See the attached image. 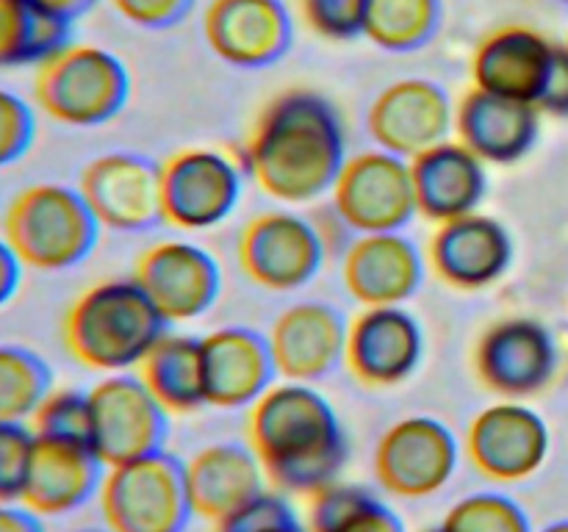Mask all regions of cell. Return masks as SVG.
Listing matches in <instances>:
<instances>
[{"mask_svg":"<svg viewBox=\"0 0 568 532\" xmlns=\"http://www.w3.org/2000/svg\"><path fill=\"white\" fill-rule=\"evenodd\" d=\"M325 249L314 219L294 211H264L242 227L236 255L255 286L286 294L320 275Z\"/></svg>","mask_w":568,"mask_h":532,"instance_id":"10","label":"cell"},{"mask_svg":"<svg viewBox=\"0 0 568 532\" xmlns=\"http://www.w3.org/2000/svg\"><path fill=\"white\" fill-rule=\"evenodd\" d=\"M447 532H532L527 510L514 497L499 491H480L458 499L444 515Z\"/></svg>","mask_w":568,"mask_h":532,"instance_id":"33","label":"cell"},{"mask_svg":"<svg viewBox=\"0 0 568 532\" xmlns=\"http://www.w3.org/2000/svg\"><path fill=\"white\" fill-rule=\"evenodd\" d=\"M92 447L105 466H120L164 449L170 413L136 371L105 375L89 388Z\"/></svg>","mask_w":568,"mask_h":532,"instance_id":"11","label":"cell"},{"mask_svg":"<svg viewBox=\"0 0 568 532\" xmlns=\"http://www.w3.org/2000/svg\"><path fill=\"white\" fill-rule=\"evenodd\" d=\"M292 14L283 0H209L203 37L211 53L236 70H264L292 48Z\"/></svg>","mask_w":568,"mask_h":532,"instance_id":"18","label":"cell"},{"mask_svg":"<svg viewBox=\"0 0 568 532\" xmlns=\"http://www.w3.org/2000/svg\"><path fill=\"white\" fill-rule=\"evenodd\" d=\"M98 497L109 532H183L194 515L183 463L164 449L109 466Z\"/></svg>","mask_w":568,"mask_h":532,"instance_id":"6","label":"cell"},{"mask_svg":"<svg viewBox=\"0 0 568 532\" xmlns=\"http://www.w3.org/2000/svg\"><path fill=\"white\" fill-rule=\"evenodd\" d=\"M560 3H566V6H568V0H560Z\"/></svg>","mask_w":568,"mask_h":532,"instance_id":"47","label":"cell"},{"mask_svg":"<svg viewBox=\"0 0 568 532\" xmlns=\"http://www.w3.org/2000/svg\"><path fill=\"white\" fill-rule=\"evenodd\" d=\"M427 264L455 291H483L508 275L514 238L494 216L466 214L436 225L427 244Z\"/></svg>","mask_w":568,"mask_h":532,"instance_id":"19","label":"cell"},{"mask_svg":"<svg viewBox=\"0 0 568 532\" xmlns=\"http://www.w3.org/2000/svg\"><path fill=\"white\" fill-rule=\"evenodd\" d=\"M0 532H44V526L26 504L0 502Z\"/></svg>","mask_w":568,"mask_h":532,"instance_id":"42","label":"cell"},{"mask_svg":"<svg viewBox=\"0 0 568 532\" xmlns=\"http://www.w3.org/2000/svg\"><path fill=\"white\" fill-rule=\"evenodd\" d=\"M536 109L541 114L549 116H568V48L566 42H558V50H555L552 70H549L547 83H544V92L538 98Z\"/></svg>","mask_w":568,"mask_h":532,"instance_id":"40","label":"cell"},{"mask_svg":"<svg viewBox=\"0 0 568 532\" xmlns=\"http://www.w3.org/2000/svg\"><path fill=\"white\" fill-rule=\"evenodd\" d=\"M460 443L444 421L433 416H405L394 421L375 447V477L397 499H427L453 480Z\"/></svg>","mask_w":568,"mask_h":532,"instance_id":"12","label":"cell"},{"mask_svg":"<svg viewBox=\"0 0 568 532\" xmlns=\"http://www.w3.org/2000/svg\"><path fill=\"white\" fill-rule=\"evenodd\" d=\"M33 436L61 438V441H81L92 447V402L89 391L78 388H50L33 416L28 419ZM94 449V447H92Z\"/></svg>","mask_w":568,"mask_h":532,"instance_id":"34","label":"cell"},{"mask_svg":"<svg viewBox=\"0 0 568 532\" xmlns=\"http://www.w3.org/2000/svg\"><path fill=\"white\" fill-rule=\"evenodd\" d=\"M331 208L355 236L405 231L416 216L410 161L381 147L347 155L331 188Z\"/></svg>","mask_w":568,"mask_h":532,"instance_id":"7","label":"cell"},{"mask_svg":"<svg viewBox=\"0 0 568 532\" xmlns=\"http://www.w3.org/2000/svg\"><path fill=\"white\" fill-rule=\"evenodd\" d=\"M183 474L194 515L211 524L266 491L264 466L250 443L222 441L203 447L183 463Z\"/></svg>","mask_w":568,"mask_h":532,"instance_id":"27","label":"cell"},{"mask_svg":"<svg viewBox=\"0 0 568 532\" xmlns=\"http://www.w3.org/2000/svg\"><path fill=\"white\" fill-rule=\"evenodd\" d=\"M3 238L22 266L64 272L92 255L100 225L78 188L33 183L11 197L3 211Z\"/></svg>","mask_w":568,"mask_h":532,"instance_id":"4","label":"cell"},{"mask_svg":"<svg viewBox=\"0 0 568 532\" xmlns=\"http://www.w3.org/2000/svg\"><path fill=\"white\" fill-rule=\"evenodd\" d=\"M541 133V111L525 100L471 86L455 105V139L483 164L508 166L530 155Z\"/></svg>","mask_w":568,"mask_h":532,"instance_id":"23","label":"cell"},{"mask_svg":"<svg viewBox=\"0 0 568 532\" xmlns=\"http://www.w3.org/2000/svg\"><path fill=\"white\" fill-rule=\"evenodd\" d=\"M116 14L144 31H164L178 25L192 11L194 0H109Z\"/></svg>","mask_w":568,"mask_h":532,"instance_id":"39","label":"cell"},{"mask_svg":"<svg viewBox=\"0 0 568 532\" xmlns=\"http://www.w3.org/2000/svg\"><path fill=\"white\" fill-rule=\"evenodd\" d=\"M133 280L170 325L194 321L214 308L222 291L220 264L186 238H164L139 255Z\"/></svg>","mask_w":568,"mask_h":532,"instance_id":"14","label":"cell"},{"mask_svg":"<svg viewBox=\"0 0 568 532\" xmlns=\"http://www.w3.org/2000/svg\"><path fill=\"white\" fill-rule=\"evenodd\" d=\"M266 338H270L277 377L316 382L344 360L347 321L333 305L303 299L277 314Z\"/></svg>","mask_w":568,"mask_h":532,"instance_id":"21","label":"cell"},{"mask_svg":"<svg viewBox=\"0 0 568 532\" xmlns=\"http://www.w3.org/2000/svg\"><path fill=\"white\" fill-rule=\"evenodd\" d=\"M422 532H447V530H444L442 524H436V526H425V530H422Z\"/></svg>","mask_w":568,"mask_h":532,"instance_id":"45","label":"cell"},{"mask_svg":"<svg viewBox=\"0 0 568 532\" xmlns=\"http://www.w3.org/2000/svg\"><path fill=\"white\" fill-rule=\"evenodd\" d=\"M366 131L375 147L399 158H416L425 150L447 142L455 131V105L442 83L427 78L394 81L372 100Z\"/></svg>","mask_w":568,"mask_h":532,"instance_id":"16","label":"cell"},{"mask_svg":"<svg viewBox=\"0 0 568 532\" xmlns=\"http://www.w3.org/2000/svg\"><path fill=\"white\" fill-rule=\"evenodd\" d=\"M37 6H42L44 11H50V14L61 17V20L67 22H75L78 17L87 14L89 9H92L98 0H33Z\"/></svg>","mask_w":568,"mask_h":532,"instance_id":"43","label":"cell"},{"mask_svg":"<svg viewBox=\"0 0 568 532\" xmlns=\"http://www.w3.org/2000/svg\"><path fill=\"white\" fill-rule=\"evenodd\" d=\"M37 436L28 421H0V502H20Z\"/></svg>","mask_w":568,"mask_h":532,"instance_id":"37","label":"cell"},{"mask_svg":"<svg viewBox=\"0 0 568 532\" xmlns=\"http://www.w3.org/2000/svg\"><path fill=\"white\" fill-rule=\"evenodd\" d=\"M342 280L361 308L405 305L422 288L425 258L403 231L364 233L344 247Z\"/></svg>","mask_w":568,"mask_h":532,"instance_id":"20","label":"cell"},{"mask_svg":"<svg viewBox=\"0 0 568 532\" xmlns=\"http://www.w3.org/2000/svg\"><path fill=\"white\" fill-rule=\"evenodd\" d=\"M70 25L33 0H0V66L42 64L70 44Z\"/></svg>","mask_w":568,"mask_h":532,"instance_id":"30","label":"cell"},{"mask_svg":"<svg viewBox=\"0 0 568 532\" xmlns=\"http://www.w3.org/2000/svg\"><path fill=\"white\" fill-rule=\"evenodd\" d=\"M100 227L116 233H144L161 225V164L139 153H103L89 161L78 177Z\"/></svg>","mask_w":568,"mask_h":532,"instance_id":"15","label":"cell"},{"mask_svg":"<svg viewBox=\"0 0 568 532\" xmlns=\"http://www.w3.org/2000/svg\"><path fill=\"white\" fill-rule=\"evenodd\" d=\"M247 443L275 491L311 497L342 477L349 441L325 393L311 382L283 380L250 408Z\"/></svg>","mask_w":568,"mask_h":532,"instance_id":"2","label":"cell"},{"mask_svg":"<svg viewBox=\"0 0 568 532\" xmlns=\"http://www.w3.org/2000/svg\"><path fill=\"white\" fill-rule=\"evenodd\" d=\"M214 532H308L305 521L281 491H261L242 508L216 521Z\"/></svg>","mask_w":568,"mask_h":532,"instance_id":"35","label":"cell"},{"mask_svg":"<svg viewBox=\"0 0 568 532\" xmlns=\"http://www.w3.org/2000/svg\"><path fill=\"white\" fill-rule=\"evenodd\" d=\"M442 28V0H369L364 37L386 53H414Z\"/></svg>","mask_w":568,"mask_h":532,"instance_id":"31","label":"cell"},{"mask_svg":"<svg viewBox=\"0 0 568 532\" xmlns=\"http://www.w3.org/2000/svg\"><path fill=\"white\" fill-rule=\"evenodd\" d=\"M136 375L153 391L161 408L170 416L197 413L209 405L205 399L203 341L186 332H164L148 358L139 364Z\"/></svg>","mask_w":568,"mask_h":532,"instance_id":"28","label":"cell"},{"mask_svg":"<svg viewBox=\"0 0 568 532\" xmlns=\"http://www.w3.org/2000/svg\"><path fill=\"white\" fill-rule=\"evenodd\" d=\"M425 358V332L403 305L361 308L347 321L344 364L358 382L392 388L408 380Z\"/></svg>","mask_w":568,"mask_h":532,"instance_id":"17","label":"cell"},{"mask_svg":"<svg viewBox=\"0 0 568 532\" xmlns=\"http://www.w3.org/2000/svg\"><path fill=\"white\" fill-rule=\"evenodd\" d=\"M566 48H568V39H566Z\"/></svg>","mask_w":568,"mask_h":532,"instance_id":"48","label":"cell"},{"mask_svg":"<svg viewBox=\"0 0 568 532\" xmlns=\"http://www.w3.org/2000/svg\"><path fill=\"white\" fill-rule=\"evenodd\" d=\"M558 369V338L532 316H505L477 338V380L503 399H530L547 391Z\"/></svg>","mask_w":568,"mask_h":532,"instance_id":"9","label":"cell"},{"mask_svg":"<svg viewBox=\"0 0 568 532\" xmlns=\"http://www.w3.org/2000/svg\"><path fill=\"white\" fill-rule=\"evenodd\" d=\"M308 532H405V521L372 488L331 482L308 497Z\"/></svg>","mask_w":568,"mask_h":532,"instance_id":"29","label":"cell"},{"mask_svg":"<svg viewBox=\"0 0 568 532\" xmlns=\"http://www.w3.org/2000/svg\"><path fill=\"white\" fill-rule=\"evenodd\" d=\"M105 469L109 466L89 443L37 436L20 504L39 519L72 513L98 497Z\"/></svg>","mask_w":568,"mask_h":532,"instance_id":"24","label":"cell"},{"mask_svg":"<svg viewBox=\"0 0 568 532\" xmlns=\"http://www.w3.org/2000/svg\"><path fill=\"white\" fill-rule=\"evenodd\" d=\"M78 532H109V530H78Z\"/></svg>","mask_w":568,"mask_h":532,"instance_id":"46","label":"cell"},{"mask_svg":"<svg viewBox=\"0 0 568 532\" xmlns=\"http://www.w3.org/2000/svg\"><path fill=\"white\" fill-rule=\"evenodd\" d=\"M344 161L342 116L314 89H286L272 98L244 144V172L283 205L316 203L331 194Z\"/></svg>","mask_w":568,"mask_h":532,"instance_id":"1","label":"cell"},{"mask_svg":"<svg viewBox=\"0 0 568 532\" xmlns=\"http://www.w3.org/2000/svg\"><path fill=\"white\" fill-rule=\"evenodd\" d=\"M203 341L205 399L211 408H253L270 386H275V358L270 338L250 327H220Z\"/></svg>","mask_w":568,"mask_h":532,"instance_id":"22","label":"cell"},{"mask_svg":"<svg viewBox=\"0 0 568 532\" xmlns=\"http://www.w3.org/2000/svg\"><path fill=\"white\" fill-rule=\"evenodd\" d=\"M53 388V375L37 352L0 344V421H28Z\"/></svg>","mask_w":568,"mask_h":532,"instance_id":"32","label":"cell"},{"mask_svg":"<svg viewBox=\"0 0 568 532\" xmlns=\"http://www.w3.org/2000/svg\"><path fill=\"white\" fill-rule=\"evenodd\" d=\"M22 280V260L17 258L14 249L9 247L3 236H0V308L9 303L17 294Z\"/></svg>","mask_w":568,"mask_h":532,"instance_id":"41","label":"cell"},{"mask_svg":"<svg viewBox=\"0 0 568 532\" xmlns=\"http://www.w3.org/2000/svg\"><path fill=\"white\" fill-rule=\"evenodd\" d=\"M416 214L442 225L475 214L488 194L486 164L458 139L436 144L410 158Z\"/></svg>","mask_w":568,"mask_h":532,"instance_id":"26","label":"cell"},{"mask_svg":"<svg viewBox=\"0 0 568 532\" xmlns=\"http://www.w3.org/2000/svg\"><path fill=\"white\" fill-rule=\"evenodd\" d=\"M366 6L369 0H297L305 25L331 42H349L364 37Z\"/></svg>","mask_w":568,"mask_h":532,"instance_id":"36","label":"cell"},{"mask_svg":"<svg viewBox=\"0 0 568 532\" xmlns=\"http://www.w3.org/2000/svg\"><path fill=\"white\" fill-rule=\"evenodd\" d=\"M37 136V116L20 94L0 89V166L20 161Z\"/></svg>","mask_w":568,"mask_h":532,"instance_id":"38","label":"cell"},{"mask_svg":"<svg viewBox=\"0 0 568 532\" xmlns=\"http://www.w3.org/2000/svg\"><path fill=\"white\" fill-rule=\"evenodd\" d=\"M541 532H568V519H564V521H555V524L544 526Z\"/></svg>","mask_w":568,"mask_h":532,"instance_id":"44","label":"cell"},{"mask_svg":"<svg viewBox=\"0 0 568 532\" xmlns=\"http://www.w3.org/2000/svg\"><path fill=\"white\" fill-rule=\"evenodd\" d=\"M549 427L521 399L486 405L466 430V458L475 471L499 485H514L536 474L549 458Z\"/></svg>","mask_w":568,"mask_h":532,"instance_id":"13","label":"cell"},{"mask_svg":"<svg viewBox=\"0 0 568 532\" xmlns=\"http://www.w3.org/2000/svg\"><path fill=\"white\" fill-rule=\"evenodd\" d=\"M164 332H170V321L133 277L89 286L67 308L61 327L72 360L100 375L139 369Z\"/></svg>","mask_w":568,"mask_h":532,"instance_id":"3","label":"cell"},{"mask_svg":"<svg viewBox=\"0 0 568 532\" xmlns=\"http://www.w3.org/2000/svg\"><path fill=\"white\" fill-rule=\"evenodd\" d=\"M131 98V75L111 50L70 42L37 64L33 100L67 127H98L120 116Z\"/></svg>","mask_w":568,"mask_h":532,"instance_id":"5","label":"cell"},{"mask_svg":"<svg viewBox=\"0 0 568 532\" xmlns=\"http://www.w3.org/2000/svg\"><path fill=\"white\" fill-rule=\"evenodd\" d=\"M244 170L214 147H186L161 164V216L178 231H211L236 211Z\"/></svg>","mask_w":568,"mask_h":532,"instance_id":"8","label":"cell"},{"mask_svg":"<svg viewBox=\"0 0 568 532\" xmlns=\"http://www.w3.org/2000/svg\"><path fill=\"white\" fill-rule=\"evenodd\" d=\"M555 50L558 42L536 28H494L480 39L471 55V81L477 89L536 105L552 70Z\"/></svg>","mask_w":568,"mask_h":532,"instance_id":"25","label":"cell"}]
</instances>
